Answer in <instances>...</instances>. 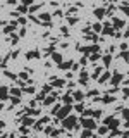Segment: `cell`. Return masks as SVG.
Segmentation results:
<instances>
[{
  "label": "cell",
  "instance_id": "37",
  "mask_svg": "<svg viewBox=\"0 0 129 138\" xmlns=\"http://www.w3.org/2000/svg\"><path fill=\"white\" fill-rule=\"evenodd\" d=\"M122 114H124V119H127V121H129V110H127V109H124V110H122Z\"/></svg>",
  "mask_w": 129,
  "mask_h": 138
},
{
  "label": "cell",
  "instance_id": "46",
  "mask_svg": "<svg viewBox=\"0 0 129 138\" xmlns=\"http://www.w3.org/2000/svg\"><path fill=\"white\" fill-rule=\"evenodd\" d=\"M76 21H78L76 17H69V23H71V24H76Z\"/></svg>",
  "mask_w": 129,
  "mask_h": 138
},
{
  "label": "cell",
  "instance_id": "24",
  "mask_svg": "<svg viewBox=\"0 0 129 138\" xmlns=\"http://www.w3.org/2000/svg\"><path fill=\"white\" fill-rule=\"evenodd\" d=\"M100 57H102V55H98V52H95L93 55H90V61H91V62H95V61H98Z\"/></svg>",
  "mask_w": 129,
  "mask_h": 138
},
{
  "label": "cell",
  "instance_id": "51",
  "mask_svg": "<svg viewBox=\"0 0 129 138\" xmlns=\"http://www.w3.org/2000/svg\"><path fill=\"white\" fill-rule=\"evenodd\" d=\"M127 136H129V133H127Z\"/></svg>",
  "mask_w": 129,
  "mask_h": 138
},
{
  "label": "cell",
  "instance_id": "32",
  "mask_svg": "<svg viewBox=\"0 0 129 138\" xmlns=\"http://www.w3.org/2000/svg\"><path fill=\"white\" fill-rule=\"evenodd\" d=\"M17 40H19V34H12V36H11V41H12V43H17Z\"/></svg>",
  "mask_w": 129,
  "mask_h": 138
},
{
  "label": "cell",
  "instance_id": "38",
  "mask_svg": "<svg viewBox=\"0 0 129 138\" xmlns=\"http://www.w3.org/2000/svg\"><path fill=\"white\" fill-rule=\"evenodd\" d=\"M103 102H105V104H108V102H114V97H105V98H103Z\"/></svg>",
  "mask_w": 129,
  "mask_h": 138
},
{
  "label": "cell",
  "instance_id": "49",
  "mask_svg": "<svg viewBox=\"0 0 129 138\" xmlns=\"http://www.w3.org/2000/svg\"><path fill=\"white\" fill-rule=\"evenodd\" d=\"M19 138H28V136H26V135H21V136H19Z\"/></svg>",
  "mask_w": 129,
  "mask_h": 138
},
{
  "label": "cell",
  "instance_id": "5",
  "mask_svg": "<svg viewBox=\"0 0 129 138\" xmlns=\"http://www.w3.org/2000/svg\"><path fill=\"white\" fill-rule=\"evenodd\" d=\"M102 33L103 34H114V26L110 23H105L102 26Z\"/></svg>",
  "mask_w": 129,
  "mask_h": 138
},
{
  "label": "cell",
  "instance_id": "3",
  "mask_svg": "<svg viewBox=\"0 0 129 138\" xmlns=\"http://www.w3.org/2000/svg\"><path fill=\"white\" fill-rule=\"evenodd\" d=\"M81 124H83L84 130H95L96 128V123L90 117H81Z\"/></svg>",
  "mask_w": 129,
  "mask_h": 138
},
{
  "label": "cell",
  "instance_id": "52",
  "mask_svg": "<svg viewBox=\"0 0 129 138\" xmlns=\"http://www.w3.org/2000/svg\"><path fill=\"white\" fill-rule=\"evenodd\" d=\"M0 62H2V61H0Z\"/></svg>",
  "mask_w": 129,
  "mask_h": 138
},
{
  "label": "cell",
  "instance_id": "21",
  "mask_svg": "<svg viewBox=\"0 0 129 138\" xmlns=\"http://www.w3.org/2000/svg\"><path fill=\"white\" fill-rule=\"evenodd\" d=\"M74 98H76V100H83V98H84L83 92H74Z\"/></svg>",
  "mask_w": 129,
  "mask_h": 138
},
{
  "label": "cell",
  "instance_id": "44",
  "mask_svg": "<svg viewBox=\"0 0 129 138\" xmlns=\"http://www.w3.org/2000/svg\"><path fill=\"white\" fill-rule=\"evenodd\" d=\"M19 11H21V12H28V7H26V5H21V7H19Z\"/></svg>",
  "mask_w": 129,
  "mask_h": 138
},
{
  "label": "cell",
  "instance_id": "1",
  "mask_svg": "<svg viewBox=\"0 0 129 138\" xmlns=\"http://www.w3.org/2000/svg\"><path fill=\"white\" fill-rule=\"evenodd\" d=\"M76 123H78V121H76L74 116H67V117H64V119H62V124H64L66 130H74V128H78Z\"/></svg>",
  "mask_w": 129,
  "mask_h": 138
},
{
  "label": "cell",
  "instance_id": "18",
  "mask_svg": "<svg viewBox=\"0 0 129 138\" xmlns=\"http://www.w3.org/2000/svg\"><path fill=\"white\" fill-rule=\"evenodd\" d=\"M24 112L28 116H38V110L36 109H24Z\"/></svg>",
  "mask_w": 129,
  "mask_h": 138
},
{
  "label": "cell",
  "instance_id": "10",
  "mask_svg": "<svg viewBox=\"0 0 129 138\" xmlns=\"http://www.w3.org/2000/svg\"><path fill=\"white\" fill-rule=\"evenodd\" d=\"M17 28V23L16 21H14V23H11V24H7L5 26V29H4V31H5V33H11V31H14V29Z\"/></svg>",
  "mask_w": 129,
  "mask_h": 138
},
{
  "label": "cell",
  "instance_id": "40",
  "mask_svg": "<svg viewBox=\"0 0 129 138\" xmlns=\"http://www.w3.org/2000/svg\"><path fill=\"white\" fill-rule=\"evenodd\" d=\"M23 4L28 7V5H31V4H33V0H23Z\"/></svg>",
  "mask_w": 129,
  "mask_h": 138
},
{
  "label": "cell",
  "instance_id": "7",
  "mask_svg": "<svg viewBox=\"0 0 129 138\" xmlns=\"http://www.w3.org/2000/svg\"><path fill=\"white\" fill-rule=\"evenodd\" d=\"M121 81H122V74H121V73H115V74L112 76V80H110V83H112L114 86H117L119 83H121Z\"/></svg>",
  "mask_w": 129,
  "mask_h": 138
},
{
  "label": "cell",
  "instance_id": "34",
  "mask_svg": "<svg viewBox=\"0 0 129 138\" xmlns=\"http://www.w3.org/2000/svg\"><path fill=\"white\" fill-rule=\"evenodd\" d=\"M59 109H60V105H55V107H53V109L50 110V112H52V116H55L57 112H59Z\"/></svg>",
  "mask_w": 129,
  "mask_h": 138
},
{
  "label": "cell",
  "instance_id": "54",
  "mask_svg": "<svg viewBox=\"0 0 129 138\" xmlns=\"http://www.w3.org/2000/svg\"><path fill=\"white\" fill-rule=\"evenodd\" d=\"M127 2H129V0H127Z\"/></svg>",
  "mask_w": 129,
  "mask_h": 138
},
{
  "label": "cell",
  "instance_id": "29",
  "mask_svg": "<svg viewBox=\"0 0 129 138\" xmlns=\"http://www.w3.org/2000/svg\"><path fill=\"white\" fill-rule=\"evenodd\" d=\"M107 131H108V128H107V126H100V128H98V133H100V135H105Z\"/></svg>",
  "mask_w": 129,
  "mask_h": 138
},
{
  "label": "cell",
  "instance_id": "22",
  "mask_svg": "<svg viewBox=\"0 0 129 138\" xmlns=\"http://www.w3.org/2000/svg\"><path fill=\"white\" fill-rule=\"evenodd\" d=\"M81 136H83V138H93V135H91V131H90V130H84Z\"/></svg>",
  "mask_w": 129,
  "mask_h": 138
},
{
  "label": "cell",
  "instance_id": "47",
  "mask_svg": "<svg viewBox=\"0 0 129 138\" xmlns=\"http://www.w3.org/2000/svg\"><path fill=\"white\" fill-rule=\"evenodd\" d=\"M124 95H127V98H129V90H127V88L124 90Z\"/></svg>",
  "mask_w": 129,
  "mask_h": 138
},
{
  "label": "cell",
  "instance_id": "43",
  "mask_svg": "<svg viewBox=\"0 0 129 138\" xmlns=\"http://www.w3.org/2000/svg\"><path fill=\"white\" fill-rule=\"evenodd\" d=\"M24 92H28V93H33V92H34V88H33V86H29V88H24Z\"/></svg>",
  "mask_w": 129,
  "mask_h": 138
},
{
  "label": "cell",
  "instance_id": "30",
  "mask_svg": "<svg viewBox=\"0 0 129 138\" xmlns=\"http://www.w3.org/2000/svg\"><path fill=\"white\" fill-rule=\"evenodd\" d=\"M40 17H41L45 23H48V21H50V14H40Z\"/></svg>",
  "mask_w": 129,
  "mask_h": 138
},
{
  "label": "cell",
  "instance_id": "42",
  "mask_svg": "<svg viewBox=\"0 0 129 138\" xmlns=\"http://www.w3.org/2000/svg\"><path fill=\"white\" fill-rule=\"evenodd\" d=\"M12 104H19V97H11Z\"/></svg>",
  "mask_w": 129,
  "mask_h": 138
},
{
  "label": "cell",
  "instance_id": "17",
  "mask_svg": "<svg viewBox=\"0 0 129 138\" xmlns=\"http://www.w3.org/2000/svg\"><path fill=\"white\" fill-rule=\"evenodd\" d=\"M64 83H66L64 80H53V83H52V85L57 86V88H60V86H64Z\"/></svg>",
  "mask_w": 129,
  "mask_h": 138
},
{
  "label": "cell",
  "instance_id": "35",
  "mask_svg": "<svg viewBox=\"0 0 129 138\" xmlns=\"http://www.w3.org/2000/svg\"><path fill=\"white\" fill-rule=\"evenodd\" d=\"M76 110H78V112H83V110H84V105H83V104H78V105H76Z\"/></svg>",
  "mask_w": 129,
  "mask_h": 138
},
{
  "label": "cell",
  "instance_id": "50",
  "mask_svg": "<svg viewBox=\"0 0 129 138\" xmlns=\"http://www.w3.org/2000/svg\"><path fill=\"white\" fill-rule=\"evenodd\" d=\"M2 109H4V105H2V102H0V110H2Z\"/></svg>",
  "mask_w": 129,
  "mask_h": 138
},
{
  "label": "cell",
  "instance_id": "26",
  "mask_svg": "<svg viewBox=\"0 0 129 138\" xmlns=\"http://www.w3.org/2000/svg\"><path fill=\"white\" fill-rule=\"evenodd\" d=\"M121 9H122V12L126 14V16H129V7H127V4H122V5H121Z\"/></svg>",
  "mask_w": 129,
  "mask_h": 138
},
{
  "label": "cell",
  "instance_id": "6",
  "mask_svg": "<svg viewBox=\"0 0 129 138\" xmlns=\"http://www.w3.org/2000/svg\"><path fill=\"white\" fill-rule=\"evenodd\" d=\"M9 98V88L7 86H0V102Z\"/></svg>",
  "mask_w": 129,
  "mask_h": 138
},
{
  "label": "cell",
  "instance_id": "14",
  "mask_svg": "<svg viewBox=\"0 0 129 138\" xmlns=\"http://www.w3.org/2000/svg\"><path fill=\"white\" fill-rule=\"evenodd\" d=\"M36 57H38V52L36 50H31L26 54V59H36Z\"/></svg>",
  "mask_w": 129,
  "mask_h": 138
},
{
  "label": "cell",
  "instance_id": "48",
  "mask_svg": "<svg viewBox=\"0 0 129 138\" xmlns=\"http://www.w3.org/2000/svg\"><path fill=\"white\" fill-rule=\"evenodd\" d=\"M4 126H5V123H4V121H0V130H2Z\"/></svg>",
  "mask_w": 129,
  "mask_h": 138
},
{
  "label": "cell",
  "instance_id": "12",
  "mask_svg": "<svg viewBox=\"0 0 129 138\" xmlns=\"http://www.w3.org/2000/svg\"><path fill=\"white\" fill-rule=\"evenodd\" d=\"M93 14H95L98 19H102V17L105 16V9H102V7H100V9H95V12H93Z\"/></svg>",
  "mask_w": 129,
  "mask_h": 138
},
{
  "label": "cell",
  "instance_id": "45",
  "mask_svg": "<svg viewBox=\"0 0 129 138\" xmlns=\"http://www.w3.org/2000/svg\"><path fill=\"white\" fill-rule=\"evenodd\" d=\"M21 133H23V135H26V133H28V126H23V128H21Z\"/></svg>",
  "mask_w": 129,
  "mask_h": 138
},
{
  "label": "cell",
  "instance_id": "36",
  "mask_svg": "<svg viewBox=\"0 0 129 138\" xmlns=\"http://www.w3.org/2000/svg\"><path fill=\"white\" fill-rule=\"evenodd\" d=\"M19 78H21L23 81H26V80H28V73H21V74H19Z\"/></svg>",
  "mask_w": 129,
  "mask_h": 138
},
{
  "label": "cell",
  "instance_id": "15",
  "mask_svg": "<svg viewBox=\"0 0 129 138\" xmlns=\"http://www.w3.org/2000/svg\"><path fill=\"white\" fill-rule=\"evenodd\" d=\"M21 93H23V92H21L19 88H12V90H11V95H12V97H21Z\"/></svg>",
  "mask_w": 129,
  "mask_h": 138
},
{
  "label": "cell",
  "instance_id": "28",
  "mask_svg": "<svg viewBox=\"0 0 129 138\" xmlns=\"http://www.w3.org/2000/svg\"><path fill=\"white\" fill-rule=\"evenodd\" d=\"M110 61H112V57H110V55H105V57H103V64H105V67L110 64Z\"/></svg>",
  "mask_w": 129,
  "mask_h": 138
},
{
  "label": "cell",
  "instance_id": "31",
  "mask_svg": "<svg viewBox=\"0 0 129 138\" xmlns=\"http://www.w3.org/2000/svg\"><path fill=\"white\" fill-rule=\"evenodd\" d=\"M36 100H38V102H41V100H45V92L38 93V95H36Z\"/></svg>",
  "mask_w": 129,
  "mask_h": 138
},
{
  "label": "cell",
  "instance_id": "25",
  "mask_svg": "<svg viewBox=\"0 0 129 138\" xmlns=\"http://www.w3.org/2000/svg\"><path fill=\"white\" fill-rule=\"evenodd\" d=\"M91 28H93V31H96V33H100V31H102V24L95 23V24H93V26H91Z\"/></svg>",
  "mask_w": 129,
  "mask_h": 138
},
{
  "label": "cell",
  "instance_id": "53",
  "mask_svg": "<svg viewBox=\"0 0 129 138\" xmlns=\"http://www.w3.org/2000/svg\"><path fill=\"white\" fill-rule=\"evenodd\" d=\"M53 138H55V136H53Z\"/></svg>",
  "mask_w": 129,
  "mask_h": 138
},
{
  "label": "cell",
  "instance_id": "8",
  "mask_svg": "<svg viewBox=\"0 0 129 138\" xmlns=\"http://www.w3.org/2000/svg\"><path fill=\"white\" fill-rule=\"evenodd\" d=\"M112 26H114V29H115V28L121 29V28H124V21H122V19H114Z\"/></svg>",
  "mask_w": 129,
  "mask_h": 138
},
{
  "label": "cell",
  "instance_id": "9",
  "mask_svg": "<svg viewBox=\"0 0 129 138\" xmlns=\"http://www.w3.org/2000/svg\"><path fill=\"white\" fill-rule=\"evenodd\" d=\"M55 98H57V93H55V92L50 93V97L45 98V105H50V104H53V102H55Z\"/></svg>",
  "mask_w": 129,
  "mask_h": 138
},
{
  "label": "cell",
  "instance_id": "19",
  "mask_svg": "<svg viewBox=\"0 0 129 138\" xmlns=\"http://www.w3.org/2000/svg\"><path fill=\"white\" fill-rule=\"evenodd\" d=\"M107 80H110V73H105L103 76H100V80H98V81H100V83H105Z\"/></svg>",
  "mask_w": 129,
  "mask_h": 138
},
{
  "label": "cell",
  "instance_id": "23",
  "mask_svg": "<svg viewBox=\"0 0 129 138\" xmlns=\"http://www.w3.org/2000/svg\"><path fill=\"white\" fill-rule=\"evenodd\" d=\"M72 100H74V97H71V95H66V97H64V104H72Z\"/></svg>",
  "mask_w": 129,
  "mask_h": 138
},
{
  "label": "cell",
  "instance_id": "16",
  "mask_svg": "<svg viewBox=\"0 0 129 138\" xmlns=\"http://www.w3.org/2000/svg\"><path fill=\"white\" fill-rule=\"evenodd\" d=\"M59 66H60V69H69V67H72V62L71 61L69 62H60Z\"/></svg>",
  "mask_w": 129,
  "mask_h": 138
},
{
  "label": "cell",
  "instance_id": "4",
  "mask_svg": "<svg viewBox=\"0 0 129 138\" xmlns=\"http://www.w3.org/2000/svg\"><path fill=\"white\" fill-rule=\"evenodd\" d=\"M103 124H105L108 130H112V131H114V130H117V128H119V119H115V117H107Z\"/></svg>",
  "mask_w": 129,
  "mask_h": 138
},
{
  "label": "cell",
  "instance_id": "13",
  "mask_svg": "<svg viewBox=\"0 0 129 138\" xmlns=\"http://www.w3.org/2000/svg\"><path fill=\"white\" fill-rule=\"evenodd\" d=\"M86 81H88V73L83 69V73H81V76H79V83H83V85H84Z\"/></svg>",
  "mask_w": 129,
  "mask_h": 138
},
{
  "label": "cell",
  "instance_id": "11",
  "mask_svg": "<svg viewBox=\"0 0 129 138\" xmlns=\"http://www.w3.org/2000/svg\"><path fill=\"white\" fill-rule=\"evenodd\" d=\"M52 61L57 62V64H60L62 62V55H60V54H57V52H53V54H52Z\"/></svg>",
  "mask_w": 129,
  "mask_h": 138
},
{
  "label": "cell",
  "instance_id": "20",
  "mask_svg": "<svg viewBox=\"0 0 129 138\" xmlns=\"http://www.w3.org/2000/svg\"><path fill=\"white\" fill-rule=\"evenodd\" d=\"M23 124H24V126H31V124H33V119H31V117H24Z\"/></svg>",
  "mask_w": 129,
  "mask_h": 138
},
{
  "label": "cell",
  "instance_id": "2",
  "mask_svg": "<svg viewBox=\"0 0 129 138\" xmlns=\"http://www.w3.org/2000/svg\"><path fill=\"white\" fill-rule=\"evenodd\" d=\"M71 110H72V105H71V104H66V105H64V107H60V109H59V112H57V117H59V119H64V117H67L69 116V112H71Z\"/></svg>",
  "mask_w": 129,
  "mask_h": 138
},
{
  "label": "cell",
  "instance_id": "41",
  "mask_svg": "<svg viewBox=\"0 0 129 138\" xmlns=\"http://www.w3.org/2000/svg\"><path fill=\"white\" fill-rule=\"evenodd\" d=\"M40 5H31V9H29V12H34V11H38Z\"/></svg>",
  "mask_w": 129,
  "mask_h": 138
},
{
  "label": "cell",
  "instance_id": "27",
  "mask_svg": "<svg viewBox=\"0 0 129 138\" xmlns=\"http://www.w3.org/2000/svg\"><path fill=\"white\" fill-rule=\"evenodd\" d=\"M102 69H103V67H96V69H95V73H93V78H95V80L102 74Z\"/></svg>",
  "mask_w": 129,
  "mask_h": 138
},
{
  "label": "cell",
  "instance_id": "33",
  "mask_svg": "<svg viewBox=\"0 0 129 138\" xmlns=\"http://www.w3.org/2000/svg\"><path fill=\"white\" fill-rule=\"evenodd\" d=\"M91 116H93V117H100L102 112H100V110H91Z\"/></svg>",
  "mask_w": 129,
  "mask_h": 138
},
{
  "label": "cell",
  "instance_id": "39",
  "mask_svg": "<svg viewBox=\"0 0 129 138\" xmlns=\"http://www.w3.org/2000/svg\"><path fill=\"white\" fill-rule=\"evenodd\" d=\"M5 76H9V78H12V80H16V74H12V73H9V71H5Z\"/></svg>",
  "mask_w": 129,
  "mask_h": 138
}]
</instances>
